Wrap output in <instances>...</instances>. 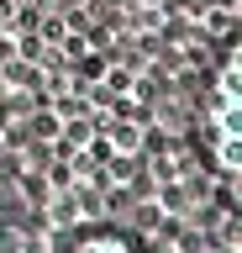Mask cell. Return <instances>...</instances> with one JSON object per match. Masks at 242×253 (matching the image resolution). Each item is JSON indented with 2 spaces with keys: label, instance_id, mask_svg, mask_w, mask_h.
I'll return each mask as SVG.
<instances>
[{
  "label": "cell",
  "instance_id": "cell-1",
  "mask_svg": "<svg viewBox=\"0 0 242 253\" xmlns=\"http://www.w3.org/2000/svg\"><path fill=\"white\" fill-rule=\"evenodd\" d=\"M237 79H242V58L237 47H226L221 58V74L210 84V100H206V116H210V153H216V169L221 174H237V158H242V111H237Z\"/></svg>",
  "mask_w": 242,
  "mask_h": 253
},
{
  "label": "cell",
  "instance_id": "cell-2",
  "mask_svg": "<svg viewBox=\"0 0 242 253\" xmlns=\"http://www.w3.org/2000/svg\"><path fill=\"white\" fill-rule=\"evenodd\" d=\"M74 253H147V248H137L132 237H116V232H95L84 243H74Z\"/></svg>",
  "mask_w": 242,
  "mask_h": 253
},
{
  "label": "cell",
  "instance_id": "cell-3",
  "mask_svg": "<svg viewBox=\"0 0 242 253\" xmlns=\"http://www.w3.org/2000/svg\"><path fill=\"white\" fill-rule=\"evenodd\" d=\"M111 142H121V148H137V142H142V132H137V126H111Z\"/></svg>",
  "mask_w": 242,
  "mask_h": 253
}]
</instances>
